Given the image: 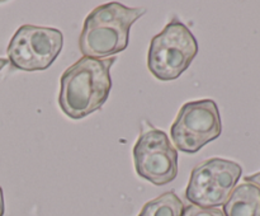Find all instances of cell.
<instances>
[{"instance_id": "obj_12", "label": "cell", "mask_w": 260, "mask_h": 216, "mask_svg": "<svg viewBox=\"0 0 260 216\" xmlns=\"http://www.w3.org/2000/svg\"><path fill=\"white\" fill-rule=\"evenodd\" d=\"M5 206H4V195H3V190L0 187V216L4 215Z\"/></svg>"}, {"instance_id": "obj_3", "label": "cell", "mask_w": 260, "mask_h": 216, "mask_svg": "<svg viewBox=\"0 0 260 216\" xmlns=\"http://www.w3.org/2000/svg\"><path fill=\"white\" fill-rule=\"evenodd\" d=\"M197 53L194 35L178 18H173L161 32L152 37L147 68L157 80H175L189 68Z\"/></svg>"}, {"instance_id": "obj_5", "label": "cell", "mask_w": 260, "mask_h": 216, "mask_svg": "<svg viewBox=\"0 0 260 216\" xmlns=\"http://www.w3.org/2000/svg\"><path fill=\"white\" fill-rule=\"evenodd\" d=\"M62 32L52 27L24 24L13 35L7 47L8 61L17 70H46L58 57Z\"/></svg>"}, {"instance_id": "obj_11", "label": "cell", "mask_w": 260, "mask_h": 216, "mask_svg": "<svg viewBox=\"0 0 260 216\" xmlns=\"http://www.w3.org/2000/svg\"><path fill=\"white\" fill-rule=\"evenodd\" d=\"M245 182L253 183V184H255L256 187L260 188V172L255 173V174H251V175H248V177H245Z\"/></svg>"}, {"instance_id": "obj_1", "label": "cell", "mask_w": 260, "mask_h": 216, "mask_svg": "<svg viewBox=\"0 0 260 216\" xmlns=\"http://www.w3.org/2000/svg\"><path fill=\"white\" fill-rule=\"evenodd\" d=\"M116 57L83 56L60 79L58 106L71 119H83L103 107L112 89L111 69Z\"/></svg>"}, {"instance_id": "obj_4", "label": "cell", "mask_w": 260, "mask_h": 216, "mask_svg": "<svg viewBox=\"0 0 260 216\" xmlns=\"http://www.w3.org/2000/svg\"><path fill=\"white\" fill-rule=\"evenodd\" d=\"M222 132L218 107L212 99L188 102L170 127V137L177 150L188 154L200 151Z\"/></svg>"}, {"instance_id": "obj_10", "label": "cell", "mask_w": 260, "mask_h": 216, "mask_svg": "<svg viewBox=\"0 0 260 216\" xmlns=\"http://www.w3.org/2000/svg\"><path fill=\"white\" fill-rule=\"evenodd\" d=\"M183 216H223V212L217 207H200L190 203L189 206L184 207Z\"/></svg>"}, {"instance_id": "obj_6", "label": "cell", "mask_w": 260, "mask_h": 216, "mask_svg": "<svg viewBox=\"0 0 260 216\" xmlns=\"http://www.w3.org/2000/svg\"><path fill=\"white\" fill-rule=\"evenodd\" d=\"M243 168L235 162L212 158L193 168L185 190V198L200 207L223 205L235 190Z\"/></svg>"}, {"instance_id": "obj_7", "label": "cell", "mask_w": 260, "mask_h": 216, "mask_svg": "<svg viewBox=\"0 0 260 216\" xmlns=\"http://www.w3.org/2000/svg\"><path fill=\"white\" fill-rule=\"evenodd\" d=\"M136 173L155 186H165L178 175V150L161 130L142 122V130L134 146Z\"/></svg>"}, {"instance_id": "obj_13", "label": "cell", "mask_w": 260, "mask_h": 216, "mask_svg": "<svg viewBox=\"0 0 260 216\" xmlns=\"http://www.w3.org/2000/svg\"><path fill=\"white\" fill-rule=\"evenodd\" d=\"M8 63H9V61H8V58H4V57H0V71L3 70V69L5 68V66L8 65Z\"/></svg>"}, {"instance_id": "obj_2", "label": "cell", "mask_w": 260, "mask_h": 216, "mask_svg": "<svg viewBox=\"0 0 260 216\" xmlns=\"http://www.w3.org/2000/svg\"><path fill=\"white\" fill-rule=\"evenodd\" d=\"M146 13L144 8L117 2L99 5L84 20L79 50L85 57L108 58L127 48L134 23Z\"/></svg>"}, {"instance_id": "obj_9", "label": "cell", "mask_w": 260, "mask_h": 216, "mask_svg": "<svg viewBox=\"0 0 260 216\" xmlns=\"http://www.w3.org/2000/svg\"><path fill=\"white\" fill-rule=\"evenodd\" d=\"M184 207L177 193L170 191L145 203L139 216H183Z\"/></svg>"}, {"instance_id": "obj_8", "label": "cell", "mask_w": 260, "mask_h": 216, "mask_svg": "<svg viewBox=\"0 0 260 216\" xmlns=\"http://www.w3.org/2000/svg\"><path fill=\"white\" fill-rule=\"evenodd\" d=\"M222 206L223 216H260V188L243 183L235 187Z\"/></svg>"}]
</instances>
